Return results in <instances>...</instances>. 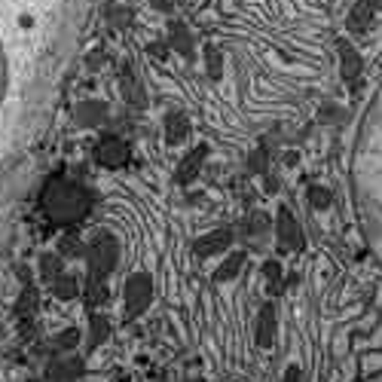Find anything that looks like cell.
Segmentation results:
<instances>
[{
  "instance_id": "1",
  "label": "cell",
  "mask_w": 382,
  "mask_h": 382,
  "mask_svg": "<svg viewBox=\"0 0 382 382\" xmlns=\"http://www.w3.org/2000/svg\"><path fill=\"white\" fill-rule=\"evenodd\" d=\"M6 12H12V0H0V160H3L6 147V110L12 104V80H16V46L12 37L18 40V31H31L37 18H10Z\"/></svg>"
},
{
  "instance_id": "2",
  "label": "cell",
  "mask_w": 382,
  "mask_h": 382,
  "mask_svg": "<svg viewBox=\"0 0 382 382\" xmlns=\"http://www.w3.org/2000/svg\"><path fill=\"white\" fill-rule=\"evenodd\" d=\"M337 52H340V74H342V80L355 83L361 77V71H364V62H361L358 49L352 46V40L340 37V40H337Z\"/></svg>"
},
{
  "instance_id": "3",
  "label": "cell",
  "mask_w": 382,
  "mask_h": 382,
  "mask_svg": "<svg viewBox=\"0 0 382 382\" xmlns=\"http://www.w3.org/2000/svg\"><path fill=\"white\" fill-rule=\"evenodd\" d=\"M153 300V288H150V279L147 275H131L129 279V288H126V306L129 312H144Z\"/></svg>"
},
{
  "instance_id": "4",
  "label": "cell",
  "mask_w": 382,
  "mask_h": 382,
  "mask_svg": "<svg viewBox=\"0 0 382 382\" xmlns=\"http://www.w3.org/2000/svg\"><path fill=\"white\" fill-rule=\"evenodd\" d=\"M114 257H116L114 242H110V239H95L89 245V269L95 275L110 272V269H114Z\"/></svg>"
},
{
  "instance_id": "5",
  "label": "cell",
  "mask_w": 382,
  "mask_h": 382,
  "mask_svg": "<svg viewBox=\"0 0 382 382\" xmlns=\"http://www.w3.org/2000/svg\"><path fill=\"white\" fill-rule=\"evenodd\" d=\"M373 16H377V10H373L370 0H355L348 16H346V28L352 31V34H364L373 25Z\"/></svg>"
},
{
  "instance_id": "6",
  "label": "cell",
  "mask_w": 382,
  "mask_h": 382,
  "mask_svg": "<svg viewBox=\"0 0 382 382\" xmlns=\"http://www.w3.org/2000/svg\"><path fill=\"white\" fill-rule=\"evenodd\" d=\"M168 43L175 46L183 58H193V49H196L193 34H190V28L181 22V18H171L168 22Z\"/></svg>"
},
{
  "instance_id": "7",
  "label": "cell",
  "mask_w": 382,
  "mask_h": 382,
  "mask_svg": "<svg viewBox=\"0 0 382 382\" xmlns=\"http://www.w3.org/2000/svg\"><path fill=\"white\" fill-rule=\"evenodd\" d=\"M126 156H129V147L120 138H104L101 147H98V162H104V166H123Z\"/></svg>"
},
{
  "instance_id": "8",
  "label": "cell",
  "mask_w": 382,
  "mask_h": 382,
  "mask_svg": "<svg viewBox=\"0 0 382 382\" xmlns=\"http://www.w3.org/2000/svg\"><path fill=\"white\" fill-rule=\"evenodd\" d=\"M162 129H166V138L171 144H181L190 138V120L187 114H181V110H171L166 114V120H162Z\"/></svg>"
},
{
  "instance_id": "9",
  "label": "cell",
  "mask_w": 382,
  "mask_h": 382,
  "mask_svg": "<svg viewBox=\"0 0 382 382\" xmlns=\"http://www.w3.org/2000/svg\"><path fill=\"white\" fill-rule=\"evenodd\" d=\"M300 227H297V220H294V214L288 212V208H281L279 212V239H281V245L285 248H300L303 245V239H300Z\"/></svg>"
},
{
  "instance_id": "10",
  "label": "cell",
  "mask_w": 382,
  "mask_h": 382,
  "mask_svg": "<svg viewBox=\"0 0 382 382\" xmlns=\"http://www.w3.org/2000/svg\"><path fill=\"white\" fill-rule=\"evenodd\" d=\"M275 333V309L272 306H263L260 315H257V342L260 346H269Z\"/></svg>"
},
{
  "instance_id": "11",
  "label": "cell",
  "mask_w": 382,
  "mask_h": 382,
  "mask_svg": "<svg viewBox=\"0 0 382 382\" xmlns=\"http://www.w3.org/2000/svg\"><path fill=\"white\" fill-rule=\"evenodd\" d=\"M107 120V104L104 101H86L80 104V123L83 126H98Z\"/></svg>"
},
{
  "instance_id": "12",
  "label": "cell",
  "mask_w": 382,
  "mask_h": 382,
  "mask_svg": "<svg viewBox=\"0 0 382 382\" xmlns=\"http://www.w3.org/2000/svg\"><path fill=\"white\" fill-rule=\"evenodd\" d=\"M205 71H208V77H212V80H220V74H223V55H220V49H212V46L205 49Z\"/></svg>"
},
{
  "instance_id": "13",
  "label": "cell",
  "mask_w": 382,
  "mask_h": 382,
  "mask_svg": "<svg viewBox=\"0 0 382 382\" xmlns=\"http://www.w3.org/2000/svg\"><path fill=\"white\" fill-rule=\"evenodd\" d=\"M202 160H205V147H196L193 153H190L187 160H183V166H181V177H187V181H190V177L196 175V168L202 166Z\"/></svg>"
},
{
  "instance_id": "14",
  "label": "cell",
  "mask_w": 382,
  "mask_h": 382,
  "mask_svg": "<svg viewBox=\"0 0 382 382\" xmlns=\"http://www.w3.org/2000/svg\"><path fill=\"white\" fill-rule=\"evenodd\" d=\"M306 199H309V205L315 208V212H324L327 205H331V193H327L324 187H309V193H306Z\"/></svg>"
},
{
  "instance_id": "15",
  "label": "cell",
  "mask_w": 382,
  "mask_h": 382,
  "mask_svg": "<svg viewBox=\"0 0 382 382\" xmlns=\"http://www.w3.org/2000/svg\"><path fill=\"white\" fill-rule=\"evenodd\" d=\"M229 242H233V239H229V233H227V229H220V233H217V239H202V242H199V254L223 251V248H227Z\"/></svg>"
},
{
  "instance_id": "16",
  "label": "cell",
  "mask_w": 382,
  "mask_h": 382,
  "mask_svg": "<svg viewBox=\"0 0 382 382\" xmlns=\"http://www.w3.org/2000/svg\"><path fill=\"white\" fill-rule=\"evenodd\" d=\"M239 269H242V254H235V257H229V260L223 263L220 269H217L214 279H217V281H227V279H233V275L239 272Z\"/></svg>"
},
{
  "instance_id": "17",
  "label": "cell",
  "mask_w": 382,
  "mask_h": 382,
  "mask_svg": "<svg viewBox=\"0 0 382 382\" xmlns=\"http://www.w3.org/2000/svg\"><path fill=\"white\" fill-rule=\"evenodd\" d=\"M107 18H110V25H114V28H129V25H131V10H129V6H114Z\"/></svg>"
},
{
  "instance_id": "18",
  "label": "cell",
  "mask_w": 382,
  "mask_h": 382,
  "mask_svg": "<svg viewBox=\"0 0 382 382\" xmlns=\"http://www.w3.org/2000/svg\"><path fill=\"white\" fill-rule=\"evenodd\" d=\"M55 294H58V297H74V294H77V279H74V275H62V279H58V285H55Z\"/></svg>"
},
{
  "instance_id": "19",
  "label": "cell",
  "mask_w": 382,
  "mask_h": 382,
  "mask_svg": "<svg viewBox=\"0 0 382 382\" xmlns=\"http://www.w3.org/2000/svg\"><path fill=\"white\" fill-rule=\"evenodd\" d=\"M40 269H43V275L46 279H52V275L58 272V269H62V263L55 260V257H43V263H40Z\"/></svg>"
},
{
  "instance_id": "20",
  "label": "cell",
  "mask_w": 382,
  "mask_h": 382,
  "mask_svg": "<svg viewBox=\"0 0 382 382\" xmlns=\"http://www.w3.org/2000/svg\"><path fill=\"white\" fill-rule=\"evenodd\" d=\"M74 342H77V331H68V337H58V346H74Z\"/></svg>"
},
{
  "instance_id": "21",
  "label": "cell",
  "mask_w": 382,
  "mask_h": 382,
  "mask_svg": "<svg viewBox=\"0 0 382 382\" xmlns=\"http://www.w3.org/2000/svg\"><path fill=\"white\" fill-rule=\"evenodd\" d=\"M285 382H300V370H297V367H291V370L285 373Z\"/></svg>"
},
{
  "instance_id": "22",
  "label": "cell",
  "mask_w": 382,
  "mask_h": 382,
  "mask_svg": "<svg viewBox=\"0 0 382 382\" xmlns=\"http://www.w3.org/2000/svg\"><path fill=\"white\" fill-rule=\"evenodd\" d=\"M150 3H153L156 10H168V0H150Z\"/></svg>"
},
{
  "instance_id": "23",
  "label": "cell",
  "mask_w": 382,
  "mask_h": 382,
  "mask_svg": "<svg viewBox=\"0 0 382 382\" xmlns=\"http://www.w3.org/2000/svg\"><path fill=\"white\" fill-rule=\"evenodd\" d=\"M370 3H373V10L377 12H382V0H370Z\"/></svg>"
}]
</instances>
